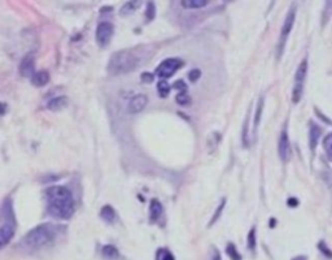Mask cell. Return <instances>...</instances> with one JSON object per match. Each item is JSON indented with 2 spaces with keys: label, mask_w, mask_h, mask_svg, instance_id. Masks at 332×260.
<instances>
[{
  "label": "cell",
  "mask_w": 332,
  "mask_h": 260,
  "mask_svg": "<svg viewBox=\"0 0 332 260\" xmlns=\"http://www.w3.org/2000/svg\"><path fill=\"white\" fill-rule=\"evenodd\" d=\"M140 65V56L133 48H125L114 52L108 61L107 69L111 76H122L137 69Z\"/></svg>",
  "instance_id": "obj_3"
},
{
  "label": "cell",
  "mask_w": 332,
  "mask_h": 260,
  "mask_svg": "<svg viewBox=\"0 0 332 260\" xmlns=\"http://www.w3.org/2000/svg\"><path fill=\"white\" fill-rule=\"evenodd\" d=\"M113 10V8L112 7H103L100 8V13H109V12H112Z\"/></svg>",
  "instance_id": "obj_40"
},
{
  "label": "cell",
  "mask_w": 332,
  "mask_h": 260,
  "mask_svg": "<svg viewBox=\"0 0 332 260\" xmlns=\"http://www.w3.org/2000/svg\"><path fill=\"white\" fill-rule=\"evenodd\" d=\"M317 249H318L319 253L322 254L323 257L327 258V259H332V250L329 247V245L326 244L325 241H319L318 244H317Z\"/></svg>",
  "instance_id": "obj_30"
},
{
  "label": "cell",
  "mask_w": 332,
  "mask_h": 260,
  "mask_svg": "<svg viewBox=\"0 0 332 260\" xmlns=\"http://www.w3.org/2000/svg\"><path fill=\"white\" fill-rule=\"evenodd\" d=\"M264 106H265V98L260 96L257 102V107L254 109V116H253V135L254 139L257 137V130L258 126L261 124V119H262V112H264Z\"/></svg>",
  "instance_id": "obj_16"
},
{
  "label": "cell",
  "mask_w": 332,
  "mask_h": 260,
  "mask_svg": "<svg viewBox=\"0 0 332 260\" xmlns=\"http://www.w3.org/2000/svg\"><path fill=\"white\" fill-rule=\"evenodd\" d=\"M175 103L180 107H188L192 103V99L188 92H178L175 96Z\"/></svg>",
  "instance_id": "obj_28"
},
{
  "label": "cell",
  "mask_w": 332,
  "mask_h": 260,
  "mask_svg": "<svg viewBox=\"0 0 332 260\" xmlns=\"http://www.w3.org/2000/svg\"><path fill=\"white\" fill-rule=\"evenodd\" d=\"M66 228L62 225L44 223L34 227L31 231L27 232L18 242V247L27 254L39 253L52 247L57 242Z\"/></svg>",
  "instance_id": "obj_1"
},
{
  "label": "cell",
  "mask_w": 332,
  "mask_h": 260,
  "mask_svg": "<svg viewBox=\"0 0 332 260\" xmlns=\"http://www.w3.org/2000/svg\"><path fill=\"white\" fill-rule=\"evenodd\" d=\"M278 155L283 163H288L292 158V146H291L290 135H288V124H284L283 129L278 139Z\"/></svg>",
  "instance_id": "obj_7"
},
{
  "label": "cell",
  "mask_w": 332,
  "mask_h": 260,
  "mask_svg": "<svg viewBox=\"0 0 332 260\" xmlns=\"http://www.w3.org/2000/svg\"><path fill=\"white\" fill-rule=\"evenodd\" d=\"M51 76L47 70H36V73L31 77V85L35 86V87H44L46 85H48Z\"/></svg>",
  "instance_id": "obj_17"
},
{
  "label": "cell",
  "mask_w": 332,
  "mask_h": 260,
  "mask_svg": "<svg viewBox=\"0 0 332 260\" xmlns=\"http://www.w3.org/2000/svg\"><path fill=\"white\" fill-rule=\"evenodd\" d=\"M210 260H222L221 253H219L215 247H213L212 249V258H210Z\"/></svg>",
  "instance_id": "obj_37"
},
{
  "label": "cell",
  "mask_w": 332,
  "mask_h": 260,
  "mask_svg": "<svg viewBox=\"0 0 332 260\" xmlns=\"http://www.w3.org/2000/svg\"><path fill=\"white\" fill-rule=\"evenodd\" d=\"M157 94H159L160 98H167L170 95V92L173 90V85H170L166 79H160L159 82H157Z\"/></svg>",
  "instance_id": "obj_21"
},
{
  "label": "cell",
  "mask_w": 332,
  "mask_h": 260,
  "mask_svg": "<svg viewBox=\"0 0 332 260\" xmlns=\"http://www.w3.org/2000/svg\"><path fill=\"white\" fill-rule=\"evenodd\" d=\"M163 215H164L163 203H161L159 199H156V198H153L150 203V221L151 223H157L160 219L163 218Z\"/></svg>",
  "instance_id": "obj_14"
},
{
  "label": "cell",
  "mask_w": 332,
  "mask_h": 260,
  "mask_svg": "<svg viewBox=\"0 0 332 260\" xmlns=\"http://www.w3.org/2000/svg\"><path fill=\"white\" fill-rule=\"evenodd\" d=\"M296 14H297V5L295 3L292 4L287 12L286 17H284V21L282 23V27H280V34H279V40H278L277 44V59L279 60L282 57L284 52V48H286L287 40H288V36H290L291 31L293 30L295 26V21H296Z\"/></svg>",
  "instance_id": "obj_5"
},
{
  "label": "cell",
  "mask_w": 332,
  "mask_h": 260,
  "mask_svg": "<svg viewBox=\"0 0 332 260\" xmlns=\"http://www.w3.org/2000/svg\"><path fill=\"white\" fill-rule=\"evenodd\" d=\"M314 115L317 116V119L321 120L322 122H325V124H327L329 126H332V120L330 119L329 116H326L325 113L321 111L319 108H317V107H314Z\"/></svg>",
  "instance_id": "obj_33"
},
{
  "label": "cell",
  "mask_w": 332,
  "mask_h": 260,
  "mask_svg": "<svg viewBox=\"0 0 332 260\" xmlns=\"http://www.w3.org/2000/svg\"><path fill=\"white\" fill-rule=\"evenodd\" d=\"M292 260H308V258H306L305 255H299V257L293 258Z\"/></svg>",
  "instance_id": "obj_41"
},
{
  "label": "cell",
  "mask_w": 332,
  "mask_h": 260,
  "mask_svg": "<svg viewBox=\"0 0 332 260\" xmlns=\"http://www.w3.org/2000/svg\"><path fill=\"white\" fill-rule=\"evenodd\" d=\"M156 13H157L156 4L153 3V1H147L146 12H144V16H146V22H152V21L156 18Z\"/></svg>",
  "instance_id": "obj_27"
},
{
  "label": "cell",
  "mask_w": 332,
  "mask_h": 260,
  "mask_svg": "<svg viewBox=\"0 0 332 260\" xmlns=\"http://www.w3.org/2000/svg\"><path fill=\"white\" fill-rule=\"evenodd\" d=\"M99 216H100L101 220L109 225H112L114 221L117 220V212H116V210L112 207L111 204H105V206H103V207L100 208Z\"/></svg>",
  "instance_id": "obj_15"
},
{
  "label": "cell",
  "mask_w": 332,
  "mask_h": 260,
  "mask_svg": "<svg viewBox=\"0 0 332 260\" xmlns=\"http://www.w3.org/2000/svg\"><path fill=\"white\" fill-rule=\"evenodd\" d=\"M331 14H332V1H326L325 9H323V13H322V25H323V26H325L326 23L329 22Z\"/></svg>",
  "instance_id": "obj_31"
},
{
  "label": "cell",
  "mask_w": 332,
  "mask_h": 260,
  "mask_svg": "<svg viewBox=\"0 0 332 260\" xmlns=\"http://www.w3.org/2000/svg\"><path fill=\"white\" fill-rule=\"evenodd\" d=\"M18 72L25 78H30L36 73L35 70V56L34 53H26L25 56L21 59L20 65H18Z\"/></svg>",
  "instance_id": "obj_9"
},
{
  "label": "cell",
  "mask_w": 332,
  "mask_h": 260,
  "mask_svg": "<svg viewBox=\"0 0 332 260\" xmlns=\"http://www.w3.org/2000/svg\"><path fill=\"white\" fill-rule=\"evenodd\" d=\"M247 249L251 253H256V249H257V228L256 225H253L247 234Z\"/></svg>",
  "instance_id": "obj_19"
},
{
  "label": "cell",
  "mask_w": 332,
  "mask_h": 260,
  "mask_svg": "<svg viewBox=\"0 0 332 260\" xmlns=\"http://www.w3.org/2000/svg\"><path fill=\"white\" fill-rule=\"evenodd\" d=\"M226 202H227V199L226 198H222L221 201H219L218 206H217V208L214 210V214H213L212 219H210V221H209V227H212V225H214L217 221L221 219L222 216V212L225 211V207H226Z\"/></svg>",
  "instance_id": "obj_23"
},
{
  "label": "cell",
  "mask_w": 332,
  "mask_h": 260,
  "mask_svg": "<svg viewBox=\"0 0 332 260\" xmlns=\"http://www.w3.org/2000/svg\"><path fill=\"white\" fill-rule=\"evenodd\" d=\"M156 78V74L151 72H143L140 74V81L143 83H152Z\"/></svg>",
  "instance_id": "obj_35"
},
{
  "label": "cell",
  "mask_w": 332,
  "mask_h": 260,
  "mask_svg": "<svg viewBox=\"0 0 332 260\" xmlns=\"http://www.w3.org/2000/svg\"><path fill=\"white\" fill-rule=\"evenodd\" d=\"M155 260H175V257L167 247H160L155 254Z\"/></svg>",
  "instance_id": "obj_24"
},
{
  "label": "cell",
  "mask_w": 332,
  "mask_h": 260,
  "mask_svg": "<svg viewBox=\"0 0 332 260\" xmlns=\"http://www.w3.org/2000/svg\"><path fill=\"white\" fill-rule=\"evenodd\" d=\"M308 72H309V59L305 56L301 61H300L299 66L296 68L293 87H297V89H304V87H305V81L306 77H308Z\"/></svg>",
  "instance_id": "obj_10"
},
{
  "label": "cell",
  "mask_w": 332,
  "mask_h": 260,
  "mask_svg": "<svg viewBox=\"0 0 332 260\" xmlns=\"http://www.w3.org/2000/svg\"><path fill=\"white\" fill-rule=\"evenodd\" d=\"M225 253L231 260H243V257H241V254L239 253V250L236 249L234 242H228V244L226 245Z\"/></svg>",
  "instance_id": "obj_25"
},
{
  "label": "cell",
  "mask_w": 332,
  "mask_h": 260,
  "mask_svg": "<svg viewBox=\"0 0 332 260\" xmlns=\"http://www.w3.org/2000/svg\"><path fill=\"white\" fill-rule=\"evenodd\" d=\"M323 148H325L327 158L332 162V132L323 138Z\"/></svg>",
  "instance_id": "obj_29"
},
{
  "label": "cell",
  "mask_w": 332,
  "mask_h": 260,
  "mask_svg": "<svg viewBox=\"0 0 332 260\" xmlns=\"http://www.w3.org/2000/svg\"><path fill=\"white\" fill-rule=\"evenodd\" d=\"M183 65H184V61L180 57H167L157 65V68L155 69V74L157 78L167 81V78L173 77Z\"/></svg>",
  "instance_id": "obj_6"
},
{
  "label": "cell",
  "mask_w": 332,
  "mask_h": 260,
  "mask_svg": "<svg viewBox=\"0 0 332 260\" xmlns=\"http://www.w3.org/2000/svg\"><path fill=\"white\" fill-rule=\"evenodd\" d=\"M173 89L178 92H188V86H187L186 81H183V79H176L173 83Z\"/></svg>",
  "instance_id": "obj_34"
},
{
  "label": "cell",
  "mask_w": 332,
  "mask_h": 260,
  "mask_svg": "<svg viewBox=\"0 0 332 260\" xmlns=\"http://www.w3.org/2000/svg\"><path fill=\"white\" fill-rule=\"evenodd\" d=\"M114 34V25L109 21H103L96 26L95 30V40L98 43V46L101 48L105 47L111 43L112 38Z\"/></svg>",
  "instance_id": "obj_8"
},
{
  "label": "cell",
  "mask_w": 332,
  "mask_h": 260,
  "mask_svg": "<svg viewBox=\"0 0 332 260\" xmlns=\"http://www.w3.org/2000/svg\"><path fill=\"white\" fill-rule=\"evenodd\" d=\"M278 225V220L275 218H270L269 219V228L270 229H274V228H277Z\"/></svg>",
  "instance_id": "obj_39"
},
{
  "label": "cell",
  "mask_w": 332,
  "mask_h": 260,
  "mask_svg": "<svg viewBox=\"0 0 332 260\" xmlns=\"http://www.w3.org/2000/svg\"><path fill=\"white\" fill-rule=\"evenodd\" d=\"M1 227H0V249L7 247L10 241L13 240L17 231V219L14 214L13 201L12 198L7 197L3 199L1 210Z\"/></svg>",
  "instance_id": "obj_4"
},
{
  "label": "cell",
  "mask_w": 332,
  "mask_h": 260,
  "mask_svg": "<svg viewBox=\"0 0 332 260\" xmlns=\"http://www.w3.org/2000/svg\"><path fill=\"white\" fill-rule=\"evenodd\" d=\"M140 1H135V0H131V1H126V3L121 7L120 9V14L121 16H130V14H133L134 12L137 9H139L140 7Z\"/></svg>",
  "instance_id": "obj_22"
},
{
  "label": "cell",
  "mask_w": 332,
  "mask_h": 260,
  "mask_svg": "<svg viewBox=\"0 0 332 260\" xmlns=\"http://www.w3.org/2000/svg\"><path fill=\"white\" fill-rule=\"evenodd\" d=\"M69 106V98L66 95H59L55 98H51L47 102V109L52 111V112H59L65 109Z\"/></svg>",
  "instance_id": "obj_13"
},
{
  "label": "cell",
  "mask_w": 332,
  "mask_h": 260,
  "mask_svg": "<svg viewBox=\"0 0 332 260\" xmlns=\"http://www.w3.org/2000/svg\"><path fill=\"white\" fill-rule=\"evenodd\" d=\"M241 142L245 148L251 147V138H249V113H248L247 119L243 125V133H241Z\"/></svg>",
  "instance_id": "obj_26"
},
{
  "label": "cell",
  "mask_w": 332,
  "mask_h": 260,
  "mask_svg": "<svg viewBox=\"0 0 332 260\" xmlns=\"http://www.w3.org/2000/svg\"><path fill=\"white\" fill-rule=\"evenodd\" d=\"M323 135V129L322 126L318 125L317 122L310 121L309 122V133H308V139H309V148L310 151H316L317 146H318L319 141L322 138Z\"/></svg>",
  "instance_id": "obj_12"
},
{
  "label": "cell",
  "mask_w": 332,
  "mask_h": 260,
  "mask_svg": "<svg viewBox=\"0 0 332 260\" xmlns=\"http://www.w3.org/2000/svg\"><path fill=\"white\" fill-rule=\"evenodd\" d=\"M46 212L56 220H70L75 211L73 193L66 186L53 185L44 190Z\"/></svg>",
  "instance_id": "obj_2"
},
{
  "label": "cell",
  "mask_w": 332,
  "mask_h": 260,
  "mask_svg": "<svg viewBox=\"0 0 332 260\" xmlns=\"http://www.w3.org/2000/svg\"><path fill=\"white\" fill-rule=\"evenodd\" d=\"M101 255L107 260H118L121 258L120 250L112 244L104 245V246L101 247Z\"/></svg>",
  "instance_id": "obj_18"
},
{
  "label": "cell",
  "mask_w": 332,
  "mask_h": 260,
  "mask_svg": "<svg viewBox=\"0 0 332 260\" xmlns=\"http://www.w3.org/2000/svg\"><path fill=\"white\" fill-rule=\"evenodd\" d=\"M148 104V96L144 94H137L130 99V102L127 104V112L131 115H137L144 111Z\"/></svg>",
  "instance_id": "obj_11"
},
{
  "label": "cell",
  "mask_w": 332,
  "mask_h": 260,
  "mask_svg": "<svg viewBox=\"0 0 332 260\" xmlns=\"http://www.w3.org/2000/svg\"><path fill=\"white\" fill-rule=\"evenodd\" d=\"M286 204H287V207L297 208L300 206V199H299V198H296V197H290L286 201Z\"/></svg>",
  "instance_id": "obj_36"
},
{
  "label": "cell",
  "mask_w": 332,
  "mask_h": 260,
  "mask_svg": "<svg viewBox=\"0 0 332 260\" xmlns=\"http://www.w3.org/2000/svg\"><path fill=\"white\" fill-rule=\"evenodd\" d=\"M7 109H8L7 103H5V102L0 103V116H1V117H4V116H5V113H7Z\"/></svg>",
  "instance_id": "obj_38"
},
{
  "label": "cell",
  "mask_w": 332,
  "mask_h": 260,
  "mask_svg": "<svg viewBox=\"0 0 332 260\" xmlns=\"http://www.w3.org/2000/svg\"><path fill=\"white\" fill-rule=\"evenodd\" d=\"M180 5L184 9H200L209 5L208 0H182Z\"/></svg>",
  "instance_id": "obj_20"
},
{
  "label": "cell",
  "mask_w": 332,
  "mask_h": 260,
  "mask_svg": "<svg viewBox=\"0 0 332 260\" xmlns=\"http://www.w3.org/2000/svg\"><path fill=\"white\" fill-rule=\"evenodd\" d=\"M201 74H202V73H201V70L199 69V68H193V69L189 70L188 74H187V77H188L189 82L196 83L200 78H201Z\"/></svg>",
  "instance_id": "obj_32"
}]
</instances>
